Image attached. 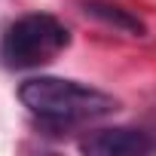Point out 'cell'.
<instances>
[{
	"instance_id": "1",
	"label": "cell",
	"mask_w": 156,
	"mask_h": 156,
	"mask_svg": "<svg viewBox=\"0 0 156 156\" xmlns=\"http://www.w3.org/2000/svg\"><path fill=\"white\" fill-rule=\"evenodd\" d=\"M19 101L34 116H40V122L55 129L101 119L119 110V101L113 95L64 76H31L19 86Z\"/></svg>"
},
{
	"instance_id": "2",
	"label": "cell",
	"mask_w": 156,
	"mask_h": 156,
	"mask_svg": "<svg viewBox=\"0 0 156 156\" xmlns=\"http://www.w3.org/2000/svg\"><path fill=\"white\" fill-rule=\"evenodd\" d=\"M70 46V31L49 12H28L16 19L0 40V61L9 70H31L55 61Z\"/></svg>"
},
{
	"instance_id": "3",
	"label": "cell",
	"mask_w": 156,
	"mask_h": 156,
	"mask_svg": "<svg viewBox=\"0 0 156 156\" xmlns=\"http://www.w3.org/2000/svg\"><path fill=\"white\" fill-rule=\"evenodd\" d=\"M150 150H156L150 132L129 129V126L98 129L80 141V153H89V156H135V153H150Z\"/></svg>"
},
{
	"instance_id": "4",
	"label": "cell",
	"mask_w": 156,
	"mask_h": 156,
	"mask_svg": "<svg viewBox=\"0 0 156 156\" xmlns=\"http://www.w3.org/2000/svg\"><path fill=\"white\" fill-rule=\"evenodd\" d=\"M83 12L92 16V19H98V22H104L113 31L129 34V37H144L147 34V25L132 9H122L116 3H107V0H83Z\"/></svg>"
}]
</instances>
